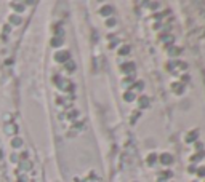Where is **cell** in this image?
<instances>
[{
  "instance_id": "obj_1",
  "label": "cell",
  "mask_w": 205,
  "mask_h": 182,
  "mask_svg": "<svg viewBox=\"0 0 205 182\" xmlns=\"http://www.w3.org/2000/svg\"><path fill=\"white\" fill-rule=\"evenodd\" d=\"M160 163H164V165H172V163H173V157L170 155V153H162V155H160Z\"/></svg>"
},
{
  "instance_id": "obj_2",
  "label": "cell",
  "mask_w": 205,
  "mask_h": 182,
  "mask_svg": "<svg viewBox=\"0 0 205 182\" xmlns=\"http://www.w3.org/2000/svg\"><path fill=\"white\" fill-rule=\"evenodd\" d=\"M122 70H125L127 74H128V72L132 74L133 70H135V64H133V62H125V64L122 66Z\"/></svg>"
},
{
  "instance_id": "obj_3",
  "label": "cell",
  "mask_w": 205,
  "mask_h": 182,
  "mask_svg": "<svg viewBox=\"0 0 205 182\" xmlns=\"http://www.w3.org/2000/svg\"><path fill=\"white\" fill-rule=\"evenodd\" d=\"M149 105V99L146 96H141V99H140V107L141 109H146Z\"/></svg>"
},
{
  "instance_id": "obj_4",
  "label": "cell",
  "mask_w": 205,
  "mask_h": 182,
  "mask_svg": "<svg viewBox=\"0 0 205 182\" xmlns=\"http://www.w3.org/2000/svg\"><path fill=\"white\" fill-rule=\"evenodd\" d=\"M196 139H197V131L189 133V134H188V137H186V141H188V142H192V141H196Z\"/></svg>"
},
{
  "instance_id": "obj_5",
  "label": "cell",
  "mask_w": 205,
  "mask_h": 182,
  "mask_svg": "<svg viewBox=\"0 0 205 182\" xmlns=\"http://www.w3.org/2000/svg\"><path fill=\"white\" fill-rule=\"evenodd\" d=\"M101 14H104V16H108V14H111L112 13V6H104L101 11H100Z\"/></svg>"
},
{
  "instance_id": "obj_6",
  "label": "cell",
  "mask_w": 205,
  "mask_h": 182,
  "mask_svg": "<svg viewBox=\"0 0 205 182\" xmlns=\"http://www.w3.org/2000/svg\"><path fill=\"white\" fill-rule=\"evenodd\" d=\"M156 161H157V155H156V153H151V155L148 157V163L149 165H154Z\"/></svg>"
},
{
  "instance_id": "obj_7",
  "label": "cell",
  "mask_w": 205,
  "mask_h": 182,
  "mask_svg": "<svg viewBox=\"0 0 205 182\" xmlns=\"http://www.w3.org/2000/svg\"><path fill=\"white\" fill-rule=\"evenodd\" d=\"M69 54L68 53H60V54H56V58L60 59V61H66V58H68Z\"/></svg>"
},
{
  "instance_id": "obj_8",
  "label": "cell",
  "mask_w": 205,
  "mask_h": 182,
  "mask_svg": "<svg viewBox=\"0 0 205 182\" xmlns=\"http://www.w3.org/2000/svg\"><path fill=\"white\" fill-rule=\"evenodd\" d=\"M197 176L205 177V166H204V168H199V169H197Z\"/></svg>"
},
{
  "instance_id": "obj_9",
  "label": "cell",
  "mask_w": 205,
  "mask_h": 182,
  "mask_svg": "<svg viewBox=\"0 0 205 182\" xmlns=\"http://www.w3.org/2000/svg\"><path fill=\"white\" fill-rule=\"evenodd\" d=\"M124 99H125V101H133V94H132V93H125Z\"/></svg>"
},
{
  "instance_id": "obj_10",
  "label": "cell",
  "mask_w": 205,
  "mask_h": 182,
  "mask_svg": "<svg viewBox=\"0 0 205 182\" xmlns=\"http://www.w3.org/2000/svg\"><path fill=\"white\" fill-rule=\"evenodd\" d=\"M128 51H130L128 46H124V48H120V50H119V53H120V54H127Z\"/></svg>"
},
{
  "instance_id": "obj_11",
  "label": "cell",
  "mask_w": 205,
  "mask_h": 182,
  "mask_svg": "<svg viewBox=\"0 0 205 182\" xmlns=\"http://www.w3.org/2000/svg\"><path fill=\"white\" fill-rule=\"evenodd\" d=\"M160 174H162L165 179H167V177H172V176H173V173H172V171H164V173H160Z\"/></svg>"
},
{
  "instance_id": "obj_12",
  "label": "cell",
  "mask_w": 205,
  "mask_h": 182,
  "mask_svg": "<svg viewBox=\"0 0 205 182\" xmlns=\"http://www.w3.org/2000/svg\"><path fill=\"white\" fill-rule=\"evenodd\" d=\"M106 24H108L109 27H112V26H116V19H112V18H109V19H108V22H106Z\"/></svg>"
},
{
  "instance_id": "obj_13",
  "label": "cell",
  "mask_w": 205,
  "mask_h": 182,
  "mask_svg": "<svg viewBox=\"0 0 205 182\" xmlns=\"http://www.w3.org/2000/svg\"><path fill=\"white\" fill-rule=\"evenodd\" d=\"M180 48H170V54H176V53H180Z\"/></svg>"
},
{
  "instance_id": "obj_14",
  "label": "cell",
  "mask_w": 205,
  "mask_h": 182,
  "mask_svg": "<svg viewBox=\"0 0 205 182\" xmlns=\"http://www.w3.org/2000/svg\"><path fill=\"white\" fill-rule=\"evenodd\" d=\"M136 88H138V90H143V88H144V83H143V82H138V83H136Z\"/></svg>"
},
{
  "instance_id": "obj_15",
  "label": "cell",
  "mask_w": 205,
  "mask_h": 182,
  "mask_svg": "<svg viewBox=\"0 0 205 182\" xmlns=\"http://www.w3.org/2000/svg\"><path fill=\"white\" fill-rule=\"evenodd\" d=\"M138 117H140V112H138V113H135V115H133V118H132V121H133V123H135V121H136V118Z\"/></svg>"
},
{
  "instance_id": "obj_16",
  "label": "cell",
  "mask_w": 205,
  "mask_h": 182,
  "mask_svg": "<svg viewBox=\"0 0 205 182\" xmlns=\"http://www.w3.org/2000/svg\"><path fill=\"white\" fill-rule=\"evenodd\" d=\"M196 171H197V169H196V168H194V166H192V165L189 166V173H196Z\"/></svg>"
}]
</instances>
